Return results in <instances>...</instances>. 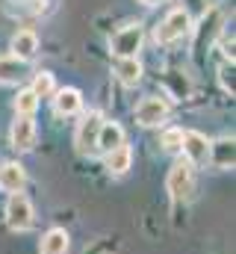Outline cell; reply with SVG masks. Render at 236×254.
Wrapping results in <instances>:
<instances>
[{
  "mask_svg": "<svg viewBox=\"0 0 236 254\" xmlns=\"http://www.w3.org/2000/svg\"><path fill=\"white\" fill-rule=\"evenodd\" d=\"M180 148H183L189 166H201V163H207V154H210V142H207V136H201V133H195V130H186L183 139H180Z\"/></svg>",
  "mask_w": 236,
  "mask_h": 254,
  "instance_id": "cell-7",
  "label": "cell"
},
{
  "mask_svg": "<svg viewBox=\"0 0 236 254\" xmlns=\"http://www.w3.org/2000/svg\"><path fill=\"white\" fill-rule=\"evenodd\" d=\"M142 3H145V6H154V3H160V0H142Z\"/></svg>",
  "mask_w": 236,
  "mask_h": 254,
  "instance_id": "cell-21",
  "label": "cell"
},
{
  "mask_svg": "<svg viewBox=\"0 0 236 254\" xmlns=\"http://www.w3.org/2000/svg\"><path fill=\"white\" fill-rule=\"evenodd\" d=\"M110 48L118 60H133L136 51L142 48V24H130V27H121L116 36L110 39Z\"/></svg>",
  "mask_w": 236,
  "mask_h": 254,
  "instance_id": "cell-2",
  "label": "cell"
},
{
  "mask_svg": "<svg viewBox=\"0 0 236 254\" xmlns=\"http://www.w3.org/2000/svg\"><path fill=\"white\" fill-rule=\"evenodd\" d=\"M36 98H51L54 95V74H48V71H39L36 77H33V89H30Z\"/></svg>",
  "mask_w": 236,
  "mask_h": 254,
  "instance_id": "cell-18",
  "label": "cell"
},
{
  "mask_svg": "<svg viewBox=\"0 0 236 254\" xmlns=\"http://www.w3.org/2000/svg\"><path fill=\"white\" fill-rule=\"evenodd\" d=\"M80 107H83V98H80L77 89H62V92H57V98H54L57 116H74V113H80Z\"/></svg>",
  "mask_w": 236,
  "mask_h": 254,
  "instance_id": "cell-13",
  "label": "cell"
},
{
  "mask_svg": "<svg viewBox=\"0 0 236 254\" xmlns=\"http://www.w3.org/2000/svg\"><path fill=\"white\" fill-rule=\"evenodd\" d=\"M166 116H169V101L160 98V95L142 98L139 107H136V122L142 127H157L160 122H166Z\"/></svg>",
  "mask_w": 236,
  "mask_h": 254,
  "instance_id": "cell-4",
  "label": "cell"
},
{
  "mask_svg": "<svg viewBox=\"0 0 236 254\" xmlns=\"http://www.w3.org/2000/svg\"><path fill=\"white\" fill-rule=\"evenodd\" d=\"M24 181H27V175H24V166H18V163H3L0 166V190L6 192H21L24 190Z\"/></svg>",
  "mask_w": 236,
  "mask_h": 254,
  "instance_id": "cell-12",
  "label": "cell"
},
{
  "mask_svg": "<svg viewBox=\"0 0 236 254\" xmlns=\"http://www.w3.org/2000/svg\"><path fill=\"white\" fill-rule=\"evenodd\" d=\"M42 254H68V234L62 228H51L42 237Z\"/></svg>",
  "mask_w": 236,
  "mask_h": 254,
  "instance_id": "cell-15",
  "label": "cell"
},
{
  "mask_svg": "<svg viewBox=\"0 0 236 254\" xmlns=\"http://www.w3.org/2000/svg\"><path fill=\"white\" fill-rule=\"evenodd\" d=\"M116 74H118V80H121L124 86H136V83L142 80V65H139L136 57H133V60H118Z\"/></svg>",
  "mask_w": 236,
  "mask_h": 254,
  "instance_id": "cell-17",
  "label": "cell"
},
{
  "mask_svg": "<svg viewBox=\"0 0 236 254\" xmlns=\"http://www.w3.org/2000/svg\"><path fill=\"white\" fill-rule=\"evenodd\" d=\"M166 187H169V195L175 201H186L192 195V166L189 163H175L169 178H166Z\"/></svg>",
  "mask_w": 236,
  "mask_h": 254,
  "instance_id": "cell-6",
  "label": "cell"
},
{
  "mask_svg": "<svg viewBox=\"0 0 236 254\" xmlns=\"http://www.w3.org/2000/svg\"><path fill=\"white\" fill-rule=\"evenodd\" d=\"M6 225L12 231H30L33 228V204H30L27 195L15 192L9 198V204H6Z\"/></svg>",
  "mask_w": 236,
  "mask_h": 254,
  "instance_id": "cell-3",
  "label": "cell"
},
{
  "mask_svg": "<svg viewBox=\"0 0 236 254\" xmlns=\"http://www.w3.org/2000/svg\"><path fill=\"white\" fill-rule=\"evenodd\" d=\"M33 145H36V122H33L30 116L15 119V125H12V148L30 151Z\"/></svg>",
  "mask_w": 236,
  "mask_h": 254,
  "instance_id": "cell-8",
  "label": "cell"
},
{
  "mask_svg": "<svg viewBox=\"0 0 236 254\" xmlns=\"http://www.w3.org/2000/svg\"><path fill=\"white\" fill-rule=\"evenodd\" d=\"M130 163H133L130 145H118L116 151L107 154V169H110V175H124V172L130 169Z\"/></svg>",
  "mask_w": 236,
  "mask_h": 254,
  "instance_id": "cell-14",
  "label": "cell"
},
{
  "mask_svg": "<svg viewBox=\"0 0 236 254\" xmlns=\"http://www.w3.org/2000/svg\"><path fill=\"white\" fill-rule=\"evenodd\" d=\"M101 125H104V116L101 113H89L80 127H77V133H74V145H77V151L80 154H92L95 151V145H98V133H101Z\"/></svg>",
  "mask_w": 236,
  "mask_h": 254,
  "instance_id": "cell-5",
  "label": "cell"
},
{
  "mask_svg": "<svg viewBox=\"0 0 236 254\" xmlns=\"http://www.w3.org/2000/svg\"><path fill=\"white\" fill-rule=\"evenodd\" d=\"M234 139L231 136H225V139H216V142H210V160H213V166H219V169H234Z\"/></svg>",
  "mask_w": 236,
  "mask_h": 254,
  "instance_id": "cell-10",
  "label": "cell"
},
{
  "mask_svg": "<svg viewBox=\"0 0 236 254\" xmlns=\"http://www.w3.org/2000/svg\"><path fill=\"white\" fill-rule=\"evenodd\" d=\"M27 77V65L15 57L0 60V83H21Z\"/></svg>",
  "mask_w": 236,
  "mask_h": 254,
  "instance_id": "cell-16",
  "label": "cell"
},
{
  "mask_svg": "<svg viewBox=\"0 0 236 254\" xmlns=\"http://www.w3.org/2000/svg\"><path fill=\"white\" fill-rule=\"evenodd\" d=\"M36 51H39V36H36L33 30H18V33L12 36V57H15V60L27 63V60L36 57Z\"/></svg>",
  "mask_w": 236,
  "mask_h": 254,
  "instance_id": "cell-9",
  "label": "cell"
},
{
  "mask_svg": "<svg viewBox=\"0 0 236 254\" xmlns=\"http://www.w3.org/2000/svg\"><path fill=\"white\" fill-rule=\"evenodd\" d=\"M189 27H192L189 12H186V9H175V12H169V15H166V21L157 27L154 39H157V45H172V42L183 39V36L189 33Z\"/></svg>",
  "mask_w": 236,
  "mask_h": 254,
  "instance_id": "cell-1",
  "label": "cell"
},
{
  "mask_svg": "<svg viewBox=\"0 0 236 254\" xmlns=\"http://www.w3.org/2000/svg\"><path fill=\"white\" fill-rule=\"evenodd\" d=\"M180 139H183V130L169 127V130L163 133V148H166V151H180Z\"/></svg>",
  "mask_w": 236,
  "mask_h": 254,
  "instance_id": "cell-20",
  "label": "cell"
},
{
  "mask_svg": "<svg viewBox=\"0 0 236 254\" xmlns=\"http://www.w3.org/2000/svg\"><path fill=\"white\" fill-rule=\"evenodd\" d=\"M118 145H124V130H121V125H116V122H104V125H101V133H98L95 151L110 154V151H116Z\"/></svg>",
  "mask_w": 236,
  "mask_h": 254,
  "instance_id": "cell-11",
  "label": "cell"
},
{
  "mask_svg": "<svg viewBox=\"0 0 236 254\" xmlns=\"http://www.w3.org/2000/svg\"><path fill=\"white\" fill-rule=\"evenodd\" d=\"M36 107H39V98L27 89V92H21L18 98H15V113L18 116H33L36 113Z\"/></svg>",
  "mask_w": 236,
  "mask_h": 254,
  "instance_id": "cell-19",
  "label": "cell"
}]
</instances>
